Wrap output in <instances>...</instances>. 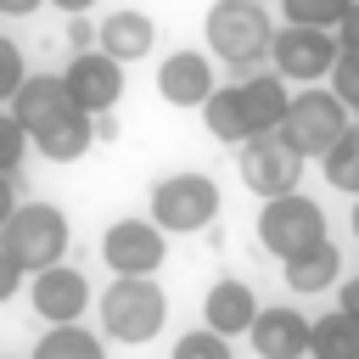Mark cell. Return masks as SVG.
Listing matches in <instances>:
<instances>
[{
    "instance_id": "1",
    "label": "cell",
    "mask_w": 359,
    "mask_h": 359,
    "mask_svg": "<svg viewBox=\"0 0 359 359\" xmlns=\"http://www.w3.org/2000/svg\"><path fill=\"white\" fill-rule=\"evenodd\" d=\"M67 213L50 208V202H22L11 219H0V264L22 269V275H39V269H56L62 252H67Z\"/></svg>"
},
{
    "instance_id": "2",
    "label": "cell",
    "mask_w": 359,
    "mask_h": 359,
    "mask_svg": "<svg viewBox=\"0 0 359 359\" xmlns=\"http://www.w3.org/2000/svg\"><path fill=\"white\" fill-rule=\"evenodd\" d=\"M95 314H101V331L112 342H151L168 320V292L157 286V275H112V286L95 297Z\"/></svg>"
},
{
    "instance_id": "3",
    "label": "cell",
    "mask_w": 359,
    "mask_h": 359,
    "mask_svg": "<svg viewBox=\"0 0 359 359\" xmlns=\"http://www.w3.org/2000/svg\"><path fill=\"white\" fill-rule=\"evenodd\" d=\"M202 34H208L213 56H219V62H230V67H252V62H264V56H269V45H275L269 11H264L258 0H213V6H208Z\"/></svg>"
},
{
    "instance_id": "4",
    "label": "cell",
    "mask_w": 359,
    "mask_h": 359,
    "mask_svg": "<svg viewBox=\"0 0 359 359\" xmlns=\"http://www.w3.org/2000/svg\"><path fill=\"white\" fill-rule=\"evenodd\" d=\"M151 219L168 236H196L219 219V185L208 174H163L151 185Z\"/></svg>"
},
{
    "instance_id": "5",
    "label": "cell",
    "mask_w": 359,
    "mask_h": 359,
    "mask_svg": "<svg viewBox=\"0 0 359 359\" xmlns=\"http://www.w3.org/2000/svg\"><path fill=\"white\" fill-rule=\"evenodd\" d=\"M258 241H264V252H275V258L286 264V258H297V252H309V247H320V241H331V236H325L320 202H309L303 191H292V196L264 202V213H258Z\"/></svg>"
},
{
    "instance_id": "6",
    "label": "cell",
    "mask_w": 359,
    "mask_h": 359,
    "mask_svg": "<svg viewBox=\"0 0 359 359\" xmlns=\"http://www.w3.org/2000/svg\"><path fill=\"white\" fill-rule=\"evenodd\" d=\"M280 129H286V140H292L303 157H320V163H325L331 146H337L353 123H348V107H342L337 90H297Z\"/></svg>"
},
{
    "instance_id": "7",
    "label": "cell",
    "mask_w": 359,
    "mask_h": 359,
    "mask_svg": "<svg viewBox=\"0 0 359 359\" xmlns=\"http://www.w3.org/2000/svg\"><path fill=\"white\" fill-rule=\"evenodd\" d=\"M303 163H309V157L286 140V129L252 135V140L241 146V185H247L252 196H264V202L292 196V191H297V180H303Z\"/></svg>"
},
{
    "instance_id": "8",
    "label": "cell",
    "mask_w": 359,
    "mask_h": 359,
    "mask_svg": "<svg viewBox=\"0 0 359 359\" xmlns=\"http://www.w3.org/2000/svg\"><path fill=\"white\" fill-rule=\"evenodd\" d=\"M337 56H342V39L331 28H292L286 22V28H275V45H269V62H275V73L286 84H320V79H331Z\"/></svg>"
},
{
    "instance_id": "9",
    "label": "cell",
    "mask_w": 359,
    "mask_h": 359,
    "mask_svg": "<svg viewBox=\"0 0 359 359\" xmlns=\"http://www.w3.org/2000/svg\"><path fill=\"white\" fill-rule=\"evenodd\" d=\"M168 258V230L157 219H112L101 236V264L112 275H157Z\"/></svg>"
},
{
    "instance_id": "10",
    "label": "cell",
    "mask_w": 359,
    "mask_h": 359,
    "mask_svg": "<svg viewBox=\"0 0 359 359\" xmlns=\"http://www.w3.org/2000/svg\"><path fill=\"white\" fill-rule=\"evenodd\" d=\"M62 79H67L73 107L90 112V118H107L118 107V95H123V62L107 56V50H73V62L62 67Z\"/></svg>"
},
{
    "instance_id": "11",
    "label": "cell",
    "mask_w": 359,
    "mask_h": 359,
    "mask_svg": "<svg viewBox=\"0 0 359 359\" xmlns=\"http://www.w3.org/2000/svg\"><path fill=\"white\" fill-rule=\"evenodd\" d=\"M28 303L45 325H79V314L90 309V280H84V269H67V264L39 269L28 280Z\"/></svg>"
},
{
    "instance_id": "12",
    "label": "cell",
    "mask_w": 359,
    "mask_h": 359,
    "mask_svg": "<svg viewBox=\"0 0 359 359\" xmlns=\"http://www.w3.org/2000/svg\"><path fill=\"white\" fill-rule=\"evenodd\" d=\"M309 337H314V320H303V314L286 309V303L258 309V320H252V331H247V342H252L258 359H303V353H309Z\"/></svg>"
},
{
    "instance_id": "13",
    "label": "cell",
    "mask_w": 359,
    "mask_h": 359,
    "mask_svg": "<svg viewBox=\"0 0 359 359\" xmlns=\"http://www.w3.org/2000/svg\"><path fill=\"white\" fill-rule=\"evenodd\" d=\"M213 62L202 56V50H174V56H163V67H157V95L168 101V107H208L213 101Z\"/></svg>"
},
{
    "instance_id": "14",
    "label": "cell",
    "mask_w": 359,
    "mask_h": 359,
    "mask_svg": "<svg viewBox=\"0 0 359 359\" xmlns=\"http://www.w3.org/2000/svg\"><path fill=\"white\" fill-rule=\"evenodd\" d=\"M236 101H241V123H247V140L252 135H269V129H280L286 123V112H292V90H286V79L269 67V73H252V79H241L236 84Z\"/></svg>"
},
{
    "instance_id": "15",
    "label": "cell",
    "mask_w": 359,
    "mask_h": 359,
    "mask_svg": "<svg viewBox=\"0 0 359 359\" xmlns=\"http://www.w3.org/2000/svg\"><path fill=\"white\" fill-rule=\"evenodd\" d=\"M258 309H264V303H258V292H252L247 280H230V275H224V280H213V286H208V297H202V320H208L219 337H230V342L252 331Z\"/></svg>"
},
{
    "instance_id": "16",
    "label": "cell",
    "mask_w": 359,
    "mask_h": 359,
    "mask_svg": "<svg viewBox=\"0 0 359 359\" xmlns=\"http://www.w3.org/2000/svg\"><path fill=\"white\" fill-rule=\"evenodd\" d=\"M67 107H73V95H67V79H62V73H34V79L6 101V112H11L28 135H39V129H45L50 118H62Z\"/></svg>"
},
{
    "instance_id": "17",
    "label": "cell",
    "mask_w": 359,
    "mask_h": 359,
    "mask_svg": "<svg viewBox=\"0 0 359 359\" xmlns=\"http://www.w3.org/2000/svg\"><path fill=\"white\" fill-rule=\"evenodd\" d=\"M151 45H157V22L146 11H107L95 28V50H107L118 62H140V56H151Z\"/></svg>"
},
{
    "instance_id": "18",
    "label": "cell",
    "mask_w": 359,
    "mask_h": 359,
    "mask_svg": "<svg viewBox=\"0 0 359 359\" xmlns=\"http://www.w3.org/2000/svg\"><path fill=\"white\" fill-rule=\"evenodd\" d=\"M90 140H95V118L79 112V107H67L62 118H50V123L34 135V151H39L45 163H79V157L90 151Z\"/></svg>"
},
{
    "instance_id": "19",
    "label": "cell",
    "mask_w": 359,
    "mask_h": 359,
    "mask_svg": "<svg viewBox=\"0 0 359 359\" xmlns=\"http://www.w3.org/2000/svg\"><path fill=\"white\" fill-rule=\"evenodd\" d=\"M342 252H337V241H320V247H309V252H297V258H286V286L292 292H325V286H337L342 275Z\"/></svg>"
},
{
    "instance_id": "20",
    "label": "cell",
    "mask_w": 359,
    "mask_h": 359,
    "mask_svg": "<svg viewBox=\"0 0 359 359\" xmlns=\"http://www.w3.org/2000/svg\"><path fill=\"white\" fill-rule=\"evenodd\" d=\"M309 353L314 359H359V320L348 309L320 314L314 320V337H309Z\"/></svg>"
},
{
    "instance_id": "21",
    "label": "cell",
    "mask_w": 359,
    "mask_h": 359,
    "mask_svg": "<svg viewBox=\"0 0 359 359\" xmlns=\"http://www.w3.org/2000/svg\"><path fill=\"white\" fill-rule=\"evenodd\" d=\"M28 359H107V342L95 331H84V325H50L34 342Z\"/></svg>"
},
{
    "instance_id": "22",
    "label": "cell",
    "mask_w": 359,
    "mask_h": 359,
    "mask_svg": "<svg viewBox=\"0 0 359 359\" xmlns=\"http://www.w3.org/2000/svg\"><path fill=\"white\" fill-rule=\"evenodd\" d=\"M202 123H208V135H213V140H224V146H247V123H241V101H236V84L213 90V101L202 107Z\"/></svg>"
},
{
    "instance_id": "23",
    "label": "cell",
    "mask_w": 359,
    "mask_h": 359,
    "mask_svg": "<svg viewBox=\"0 0 359 359\" xmlns=\"http://www.w3.org/2000/svg\"><path fill=\"white\" fill-rule=\"evenodd\" d=\"M280 11L292 28H342L353 0H280Z\"/></svg>"
},
{
    "instance_id": "24",
    "label": "cell",
    "mask_w": 359,
    "mask_h": 359,
    "mask_svg": "<svg viewBox=\"0 0 359 359\" xmlns=\"http://www.w3.org/2000/svg\"><path fill=\"white\" fill-rule=\"evenodd\" d=\"M325 180L337 185V191H348V196H359V123L331 146V157H325Z\"/></svg>"
},
{
    "instance_id": "25",
    "label": "cell",
    "mask_w": 359,
    "mask_h": 359,
    "mask_svg": "<svg viewBox=\"0 0 359 359\" xmlns=\"http://www.w3.org/2000/svg\"><path fill=\"white\" fill-rule=\"evenodd\" d=\"M168 359H230V337H219L213 325L185 331V337L174 342V353H168Z\"/></svg>"
},
{
    "instance_id": "26",
    "label": "cell",
    "mask_w": 359,
    "mask_h": 359,
    "mask_svg": "<svg viewBox=\"0 0 359 359\" xmlns=\"http://www.w3.org/2000/svg\"><path fill=\"white\" fill-rule=\"evenodd\" d=\"M28 79H34V73L22 67V45H17V39H0V101H11Z\"/></svg>"
},
{
    "instance_id": "27",
    "label": "cell",
    "mask_w": 359,
    "mask_h": 359,
    "mask_svg": "<svg viewBox=\"0 0 359 359\" xmlns=\"http://www.w3.org/2000/svg\"><path fill=\"white\" fill-rule=\"evenodd\" d=\"M28 140H34V135H28V129L6 112V118H0V174H17V163H22Z\"/></svg>"
},
{
    "instance_id": "28",
    "label": "cell",
    "mask_w": 359,
    "mask_h": 359,
    "mask_svg": "<svg viewBox=\"0 0 359 359\" xmlns=\"http://www.w3.org/2000/svg\"><path fill=\"white\" fill-rule=\"evenodd\" d=\"M331 90L342 95L348 112H359V50H342L337 67H331Z\"/></svg>"
},
{
    "instance_id": "29",
    "label": "cell",
    "mask_w": 359,
    "mask_h": 359,
    "mask_svg": "<svg viewBox=\"0 0 359 359\" xmlns=\"http://www.w3.org/2000/svg\"><path fill=\"white\" fill-rule=\"evenodd\" d=\"M337 39H342V50H359V0H353V11L342 17V28H337Z\"/></svg>"
},
{
    "instance_id": "30",
    "label": "cell",
    "mask_w": 359,
    "mask_h": 359,
    "mask_svg": "<svg viewBox=\"0 0 359 359\" xmlns=\"http://www.w3.org/2000/svg\"><path fill=\"white\" fill-rule=\"evenodd\" d=\"M337 309H348V314L359 320V275H353V280H342V303H337Z\"/></svg>"
},
{
    "instance_id": "31",
    "label": "cell",
    "mask_w": 359,
    "mask_h": 359,
    "mask_svg": "<svg viewBox=\"0 0 359 359\" xmlns=\"http://www.w3.org/2000/svg\"><path fill=\"white\" fill-rule=\"evenodd\" d=\"M0 11L6 17H28V11H39V0H0Z\"/></svg>"
},
{
    "instance_id": "32",
    "label": "cell",
    "mask_w": 359,
    "mask_h": 359,
    "mask_svg": "<svg viewBox=\"0 0 359 359\" xmlns=\"http://www.w3.org/2000/svg\"><path fill=\"white\" fill-rule=\"evenodd\" d=\"M50 6H62V11H67V17H84V11H90V6H95V0H50Z\"/></svg>"
},
{
    "instance_id": "33",
    "label": "cell",
    "mask_w": 359,
    "mask_h": 359,
    "mask_svg": "<svg viewBox=\"0 0 359 359\" xmlns=\"http://www.w3.org/2000/svg\"><path fill=\"white\" fill-rule=\"evenodd\" d=\"M348 224H353V236H359V196H353V219H348Z\"/></svg>"
},
{
    "instance_id": "34",
    "label": "cell",
    "mask_w": 359,
    "mask_h": 359,
    "mask_svg": "<svg viewBox=\"0 0 359 359\" xmlns=\"http://www.w3.org/2000/svg\"><path fill=\"white\" fill-rule=\"evenodd\" d=\"M258 6H264V0H258Z\"/></svg>"
}]
</instances>
